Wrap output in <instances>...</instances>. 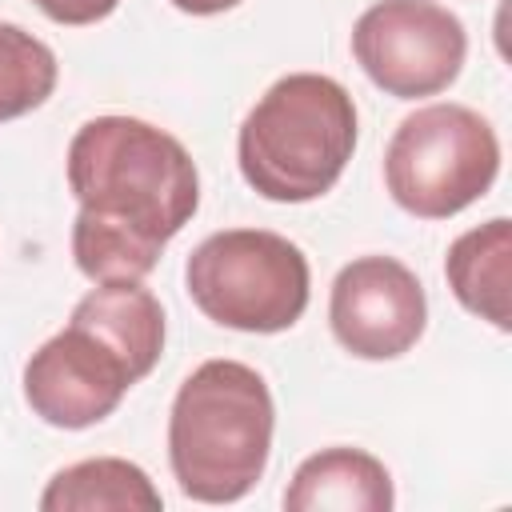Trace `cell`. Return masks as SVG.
<instances>
[{
	"mask_svg": "<svg viewBox=\"0 0 512 512\" xmlns=\"http://www.w3.org/2000/svg\"><path fill=\"white\" fill-rule=\"evenodd\" d=\"M64 176L80 204L72 260L92 284L144 280L200 208L192 152L140 116L84 120L68 140Z\"/></svg>",
	"mask_w": 512,
	"mask_h": 512,
	"instance_id": "obj_1",
	"label": "cell"
},
{
	"mask_svg": "<svg viewBox=\"0 0 512 512\" xmlns=\"http://www.w3.org/2000/svg\"><path fill=\"white\" fill-rule=\"evenodd\" d=\"M164 332V308L144 280L96 284L24 364L20 388L32 416L64 432L108 420L160 364Z\"/></svg>",
	"mask_w": 512,
	"mask_h": 512,
	"instance_id": "obj_2",
	"label": "cell"
},
{
	"mask_svg": "<svg viewBox=\"0 0 512 512\" xmlns=\"http://www.w3.org/2000/svg\"><path fill=\"white\" fill-rule=\"evenodd\" d=\"M276 404L268 380L240 360H204L168 412V468L196 504L244 500L272 456Z\"/></svg>",
	"mask_w": 512,
	"mask_h": 512,
	"instance_id": "obj_3",
	"label": "cell"
},
{
	"mask_svg": "<svg viewBox=\"0 0 512 512\" xmlns=\"http://www.w3.org/2000/svg\"><path fill=\"white\" fill-rule=\"evenodd\" d=\"M356 132V104L340 80L288 72L244 116L236 164L256 196L308 204L336 188L356 152Z\"/></svg>",
	"mask_w": 512,
	"mask_h": 512,
	"instance_id": "obj_4",
	"label": "cell"
},
{
	"mask_svg": "<svg viewBox=\"0 0 512 512\" xmlns=\"http://www.w3.org/2000/svg\"><path fill=\"white\" fill-rule=\"evenodd\" d=\"M192 304L220 328L288 332L312 296V268L300 244L268 228H224L204 236L184 264Z\"/></svg>",
	"mask_w": 512,
	"mask_h": 512,
	"instance_id": "obj_5",
	"label": "cell"
},
{
	"mask_svg": "<svg viewBox=\"0 0 512 512\" xmlns=\"http://www.w3.org/2000/svg\"><path fill=\"white\" fill-rule=\"evenodd\" d=\"M500 172L496 128L468 104L408 112L384 148L388 196L416 220H448L476 204Z\"/></svg>",
	"mask_w": 512,
	"mask_h": 512,
	"instance_id": "obj_6",
	"label": "cell"
},
{
	"mask_svg": "<svg viewBox=\"0 0 512 512\" xmlns=\"http://www.w3.org/2000/svg\"><path fill=\"white\" fill-rule=\"evenodd\" d=\"M352 56L384 96L424 100L460 76L468 32L436 0H376L352 24Z\"/></svg>",
	"mask_w": 512,
	"mask_h": 512,
	"instance_id": "obj_7",
	"label": "cell"
},
{
	"mask_svg": "<svg viewBox=\"0 0 512 512\" xmlns=\"http://www.w3.org/2000/svg\"><path fill=\"white\" fill-rule=\"evenodd\" d=\"M328 324L356 360H396L428 328L424 284L396 256H356L332 280Z\"/></svg>",
	"mask_w": 512,
	"mask_h": 512,
	"instance_id": "obj_8",
	"label": "cell"
},
{
	"mask_svg": "<svg viewBox=\"0 0 512 512\" xmlns=\"http://www.w3.org/2000/svg\"><path fill=\"white\" fill-rule=\"evenodd\" d=\"M396 504L392 472L364 448H320L284 488L288 512H388Z\"/></svg>",
	"mask_w": 512,
	"mask_h": 512,
	"instance_id": "obj_9",
	"label": "cell"
},
{
	"mask_svg": "<svg viewBox=\"0 0 512 512\" xmlns=\"http://www.w3.org/2000/svg\"><path fill=\"white\" fill-rule=\"evenodd\" d=\"M444 276L456 296V304L480 320H488L496 332L512 328V220L492 216L488 224H476L460 232L444 256Z\"/></svg>",
	"mask_w": 512,
	"mask_h": 512,
	"instance_id": "obj_10",
	"label": "cell"
},
{
	"mask_svg": "<svg viewBox=\"0 0 512 512\" xmlns=\"http://www.w3.org/2000/svg\"><path fill=\"white\" fill-rule=\"evenodd\" d=\"M44 512H160L164 496L152 476L120 456H92L60 468L40 492Z\"/></svg>",
	"mask_w": 512,
	"mask_h": 512,
	"instance_id": "obj_11",
	"label": "cell"
},
{
	"mask_svg": "<svg viewBox=\"0 0 512 512\" xmlns=\"http://www.w3.org/2000/svg\"><path fill=\"white\" fill-rule=\"evenodd\" d=\"M56 52L28 28L0 20V124L36 112L56 92Z\"/></svg>",
	"mask_w": 512,
	"mask_h": 512,
	"instance_id": "obj_12",
	"label": "cell"
},
{
	"mask_svg": "<svg viewBox=\"0 0 512 512\" xmlns=\"http://www.w3.org/2000/svg\"><path fill=\"white\" fill-rule=\"evenodd\" d=\"M52 24H68V28H84L96 24L104 16H112L120 8V0H32Z\"/></svg>",
	"mask_w": 512,
	"mask_h": 512,
	"instance_id": "obj_13",
	"label": "cell"
},
{
	"mask_svg": "<svg viewBox=\"0 0 512 512\" xmlns=\"http://www.w3.org/2000/svg\"><path fill=\"white\" fill-rule=\"evenodd\" d=\"M176 12H184V16H220V12H228V8H236V4H244V0H168Z\"/></svg>",
	"mask_w": 512,
	"mask_h": 512,
	"instance_id": "obj_14",
	"label": "cell"
}]
</instances>
